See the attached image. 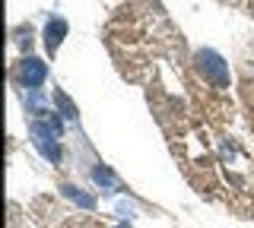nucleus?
Returning a JSON list of instances; mask_svg holds the SVG:
<instances>
[{
    "instance_id": "nucleus-1",
    "label": "nucleus",
    "mask_w": 254,
    "mask_h": 228,
    "mask_svg": "<svg viewBox=\"0 0 254 228\" xmlns=\"http://www.w3.org/2000/svg\"><path fill=\"white\" fill-rule=\"evenodd\" d=\"M29 137L32 143H35V149L45 155L51 165L61 162V137H64V121L58 114H48V117H38V121H32L29 127Z\"/></svg>"
},
{
    "instance_id": "nucleus-2",
    "label": "nucleus",
    "mask_w": 254,
    "mask_h": 228,
    "mask_svg": "<svg viewBox=\"0 0 254 228\" xmlns=\"http://www.w3.org/2000/svg\"><path fill=\"white\" fill-rule=\"evenodd\" d=\"M194 64H197V73H200L206 83H213L216 89H229L232 73H229V64H226V57H222L219 51H213V48L197 51L194 54Z\"/></svg>"
},
{
    "instance_id": "nucleus-3",
    "label": "nucleus",
    "mask_w": 254,
    "mask_h": 228,
    "mask_svg": "<svg viewBox=\"0 0 254 228\" xmlns=\"http://www.w3.org/2000/svg\"><path fill=\"white\" fill-rule=\"evenodd\" d=\"M16 80H19L22 89H38V86H45V80H48V64L42 57L26 54V57L16 64Z\"/></svg>"
},
{
    "instance_id": "nucleus-4",
    "label": "nucleus",
    "mask_w": 254,
    "mask_h": 228,
    "mask_svg": "<svg viewBox=\"0 0 254 228\" xmlns=\"http://www.w3.org/2000/svg\"><path fill=\"white\" fill-rule=\"evenodd\" d=\"M67 32H70L67 19H64V16H51V19L45 22V48L54 54V51L61 48V42L67 38Z\"/></svg>"
},
{
    "instance_id": "nucleus-5",
    "label": "nucleus",
    "mask_w": 254,
    "mask_h": 228,
    "mask_svg": "<svg viewBox=\"0 0 254 228\" xmlns=\"http://www.w3.org/2000/svg\"><path fill=\"white\" fill-rule=\"evenodd\" d=\"M22 105H26V111L29 114H51L48 111V98H45V92L42 89H26V95H22Z\"/></svg>"
},
{
    "instance_id": "nucleus-6",
    "label": "nucleus",
    "mask_w": 254,
    "mask_h": 228,
    "mask_svg": "<svg viewBox=\"0 0 254 228\" xmlns=\"http://www.w3.org/2000/svg\"><path fill=\"white\" fill-rule=\"evenodd\" d=\"M92 178H95V184H102L105 190H118V187H121V184H118V178H115V171H111L108 165H95Z\"/></svg>"
},
{
    "instance_id": "nucleus-7",
    "label": "nucleus",
    "mask_w": 254,
    "mask_h": 228,
    "mask_svg": "<svg viewBox=\"0 0 254 228\" xmlns=\"http://www.w3.org/2000/svg\"><path fill=\"white\" fill-rule=\"evenodd\" d=\"M61 190H64V196H67V200H73L76 206H83V209H92V206H95V196L83 193V190H79V187H73V184H64Z\"/></svg>"
},
{
    "instance_id": "nucleus-8",
    "label": "nucleus",
    "mask_w": 254,
    "mask_h": 228,
    "mask_svg": "<svg viewBox=\"0 0 254 228\" xmlns=\"http://www.w3.org/2000/svg\"><path fill=\"white\" fill-rule=\"evenodd\" d=\"M54 105H58V111H54V114L67 117V121H73V117H76V105L64 95V92H54Z\"/></svg>"
},
{
    "instance_id": "nucleus-9",
    "label": "nucleus",
    "mask_w": 254,
    "mask_h": 228,
    "mask_svg": "<svg viewBox=\"0 0 254 228\" xmlns=\"http://www.w3.org/2000/svg\"><path fill=\"white\" fill-rule=\"evenodd\" d=\"M16 45H22V48H29V42H32V26H19L16 29Z\"/></svg>"
},
{
    "instance_id": "nucleus-10",
    "label": "nucleus",
    "mask_w": 254,
    "mask_h": 228,
    "mask_svg": "<svg viewBox=\"0 0 254 228\" xmlns=\"http://www.w3.org/2000/svg\"><path fill=\"white\" fill-rule=\"evenodd\" d=\"M118 228H130V225H118Z\"/></svg>"
}]
</instances>
